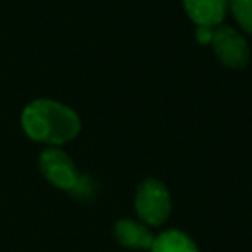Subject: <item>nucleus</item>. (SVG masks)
<instances>
[{
    "label": "nucleus",
    "instance_id": "obj_1",
    "mask_svg": "<svg viewBox=\"0 0 252 252\" xmlns=\"http://www.w3.org/2000/svg\"><path fill=\"white\" fill-rule=\"evenodd\" d=\"M23 128L36 142L61 145L73 140L80 131V118L73 109L54 100H35L23 112Z\"/></svg>",
    "mask_w": 252,
    "mask_h": 252
},
{
    "label": "nucleus",
    "instance_id": "obj_2",
    "mask_svg": "<svg viewBox=\"0 0 252 252\" xmlns=\"http://www.w3.org/2000/svg\"><path fill=\"white\" fill-rule=\"evenodd\" d=\"M137 213L145 223L149 224H161L169 216L171 202L166 187L158 180H145L137 192Z\"/></svg>",
    "mask_w": 252,
    "mask_h": 252
},
{
    "label": "nucleus",
    "instance_id": "obj_3",
    "mask_svg": "<svg viewBox=\"0 0 252 252\" xmlns=\"http://www.w3.org/2000/svg\"><path fill=\"white\" fill-rule=\"evenodd\" d=\"M216 56L228 67L242 69L249 61V47L245 40L231 28L211 30V42Z\"/></svg>",
    "mask_w": 252,
    "mask_h": 252
},
{
    "label": "nucleus",
    "instance_id": "obj_4",
    "mask_svg": "<svg viewBox=\"0 0 252 252\" xmlns=\"http://www.w3.org/2000/svg\"><path fill=\"white\" fill-rule=\"evenodd\" d=\"M40 168L45 178L52 185L64 190H78L81 185V178L78 176L74 164L64 152L57 149H49L40 158Z\"/></svg>",
    "mask_w": 252,
    "mask_h": 252
},
{
    "label": "nucleus",
    "instance_id": "obj_5",
    "mask_svg": "<svg viewBox=\"0 0 252 252\" xmlns=\"http://www.w3.org/2000/svg\"><path fill=\"white\" fill-rule=\"evenodd\" d=\"M183 4L197 26L214 28L223 21L226 12V0H183Z\"/></svg>",
    "mask_w": 252,
    "mask_h": 252
},
{
    "label": "nucleus",
    "instance_id": "obj_6",
    "mask_svg": "<svg viewBox=\"0 0 252 252\" xmlns=\"http://www.w3.org/2000/svg\"><path fill=\"white\" fill-rule=\"evenodd\" d=\"M114 235L119 244L130 249H151L154 244V237L151 235V231L130 220L119 221L114 228Z\"/></svg>",
    "mask_w": 252,
    "mask_h": 252
},
{
    "label": "nucleus",
    "instance_id": "obj_7",
    "mask_svg": "<svg viewBox=\"0 0 252 252\" xmlns=\"http://www.w3.org/2000/svg\"><path fill=\"white\" fill-rule=\"evenodd\" d=\"M152 252H199L192 240L182 231H166L154 238Z\"/></svg>",
    "mask_w": 252,
    "mask_h": 252
},
{
    "label": "nucleus",
    "instance_id": "obj_8",
    "mask_svg": "<svg viewBox=\"0 0 252 252\" xmlns=\"http://www.w3.org/2000/svg\"><path fill=\"white\" fill-rule=\"evenodd\" d=\"M235 19L245 32L252 33V0H230Z\"/></svg>",
    "mask_w": 252,
    "mask_h": 252
}]
</instances>
